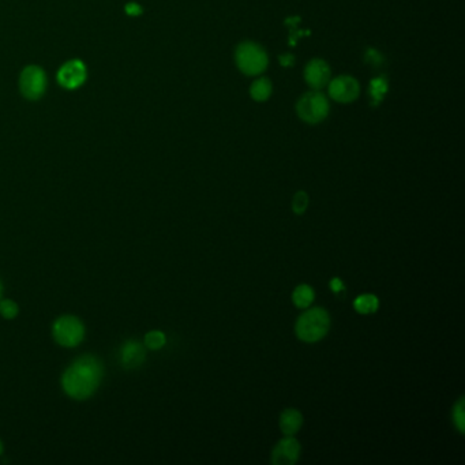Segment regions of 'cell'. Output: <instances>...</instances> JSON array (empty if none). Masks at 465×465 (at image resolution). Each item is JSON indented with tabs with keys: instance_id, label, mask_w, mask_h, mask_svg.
<instances>
[{
	"instance_id": "23",
	"label": "cell",
	"mask_w": 465,
	"mask_h": 465,
	"mask_svg": "<svg viewBox=\"0 0 465 465\" xmlns=\"http://www.w3.org/2000/svg\"><path fill=\"white\" fill-rule=\"evenodd\" d=\"M330 287H332V290H333L334 292H340V291L344 290V284L341 283L340 278H333L332 283H330Z\"/></svg>"
},
{
	"instance_id": "5",
	"label": "cell",
	"mask_w": 465,
	"mask_h": 465,
	"mask_svg": "<svg viewBox=\"0 0 465 465\" xmlns=\"http://www.w3.org/2000/svg\"><path fill=\"white\" fill-rule=\"evenodd\" d=\"M53 333L60 345L74 347L84 337V326L81 321L74 316H63L55 323Z\"/></svg>"
},
{
	"instance_id": "14",
	"label": "cell",
	"mask_w": 465,
	"mask_h": 465,
	"mask_svg": "<svg viewBox=\"0 0 465 465\" xmlns=\"http://www.w3.org/2000/svg\"><path fill=\"white\" fill-rule=\"evenodd\" d=\"M294 303L301 307V309H305V307H309L311 305V302L314 301V291L312 288L306 285V284H302L299 285L295 292H294Z\"/></svg>"
},
{
	"instance_id": "20",
	"label": "cell",
	"mask_w": 465,
	"mask_h": 465,
	"mask_svg": "<svg viewBox=\"0 0 465 465\" xmlns=\"http://www.w3.org/2000/svg\"><path fill=\"white\" fill-rule=\"evenodd\" d=\"M0 312L6 318H14L18 312V307L11 301H3V302H0Z\"/></svg>"
},
{
	"instance_id": "25",
	"label": "cell",
	"mask_w": 465,
	"mask_h": 465,
	"mask_svg": "<svg viewBox=\"0 0 465 465\" xmlns=\"http://www.w3.org/2000/svg\"><path fill=\"white\" fill-rule=\"evenodd\" d=\"M0 294H1V284H0Z\"/></svg>"
},
{
	"instance_id": "24",
	"label": "cell",
	"mask_w": 465,
	"mask_h": 465,
	"mask_svg": "<svg viewBox=\"0 0 465 465\" xmlns=\"http://www.w3.org/2000/svg\"><path fill=\"white\" fill-rule=\"evenodd\" d=\"M1 450H3V448H1V444H0V453H1Z\"/></svg>"
},
{
	"instance_id": "13",
	"label": "cell",
	"mask_w": 465,
	"mask_h": 465,
	"mask_svg": "<svg viewBox=\"0 0 465 465\" xmlns=\"http://www.w3.org/2000/svg\"><path fill=\"white\" fill-rule=\"evenodd\" d=\"M250 95L256 102H266L272 95V84L267 78H258L250 88Z\"/></svg>"
},
{
	"instance_id": "7",
	"label": "cell",
	"mask_w": 465,
	"mask_h": 465,
	"mask_svg": "<svg viewBox=\"0 0 465 465\" xmlns=\"http://www.w3.org/2000/svg\"><path fill=\"white\" fill-rule=\"evenodd\" d=\"M46 88V75L39 67H28L21 77V89L23 96L30 100L39 99Z\"/></svg>"
},
{
	"instance_id": "9",
	"label": "cell",
	"mask_w": 465,
	"mask_h": 465,
	"mask_svg": "<svg viewBox=\"0 0 465 465\" xmlns=\"http://www.w3.org/2000/svg\"><path fill=\"white\" fill-rule=\"evenodd\" d=\"M301 453V445L299 442L290 437L278 442V445L273 450L272 462L276 465H292L295 464L299 459Z\"/></svg>"
},
{
	"instance_id": "1",
	"label": "cell",
	"mask_w": 465,
	"mask_h": 465,
	"mask_svg": "<svg viewBox=\"0 0 465 465\" xmlns=\"http://www.w3.org/2000/svg\"><path fill=\"white\" fill-rule=\"evenodd\" d=\"M102 367L95 358H82L74 363L64 374V390L74 399L89 397L100 383Z\"/></svg>"
},
{
	"instance_id": "12",
	"label": "cell",
	"mask_w": 465,
	"mask_h": 465,
	"mask_svg": "<svg viewBox=\"0 0 465 465\" xmlns=\"http://www.w3.org/2000/svg\"><path fill=\"white\" fill-rule=\"evenodd\" d=\"M145 359V351L140 343H129L123 350V363L127 367H137Z\"/></svg>"
},
{
	"instance_id": "6",
	"label": "cell",
	"mask_w": 465,
	"mask_h": 465,
	"mask_svg": "<svg viewBox=\"0 0 465 465\" xmlns=\"http://www.w3.org/2000/svg\"><path fill=\"white\" fill-rule=\"evenodd\" d=\"M359 84L350 75H341L329 84V95L339 103H352L359 96Z\"/></svg>"
},
{
	"instance_id": "10",
	"label": "cell",
	"mask_w": 465,
	"mask_h": 465,
	"mask_svg": "<svg viewBox=\"0 0 465 465\" xmlns=\"http://www.w3.org/2000/svg\"><path fill=\"white\" fill-rule=\"evenodd\" d=\"M86 75V70L84 64L78 60H73L61 67L59 71V82L68 89H74L79 86Z\"/></svg>"
},
{
	"instance_id": "16",
	"label": "cell",
	"mask_w": 465,
	"mask_h": 465,
	"mask_svg": "<svg viewBox=\"0 0 465 465\" xmlns=\"http://www.w3.org/2000/svg\"><path fill=\"white\" fill-rule=\"evenodd\" d=\"M378 299L374 295H362L355 301V309L361 314H371L378 309Z\"/></svg>"
},
{
	"instance_id": "8",
	"label": "cell",
	"mask_w": 465,
	"mask_h": 465,
	"mask_svg": "<svg viewBox=\"0 0 465 465\" xmlns=\"http://www.w3.org/2000/svg\"><path fill=\"white\" fill-rule=\"evenodd\" d=\"M305 79L312 89H322L330 82V67L321 59H314L306 66Z\"/></svg>"
},
{
	"instance_id": "22",
	"label": "cell",
	"mask_w": 465,
	"mask_h": 465,
	"mask_svg": "<svg viewBox=\"0 0 465 465\" xmlns=\"http://www.w3.org/2000/svg\"><path fill=\"white\" fill-rule=\"evenodd\" d=\"M278 60H280V63H281L283 67H292L295 64V57H294V55H290V53L281 55L278 57Z\"/></svg>"
},
{
	"instance_id": "4",
	"label": "cell",
	"mask_w": 465,
	"mask_h": 465,
	"mask_svg": "<svg viewBox=\"0 0 465 465\" xmlns=\"http://www.w3.org/2000/svg\"><path fill=\"white\" fill-rule=\"evenodd\" d=\"M329 109L330 106L326 97L319 92L306 93L296 105L299 117L310 124H316L325 120L329 115Z\"/></svg>"
},
{
	"instance_id": "15",
	"label": "cell",
	"mask_w": 465,
	"mask_h": 465,
	"mask_svg": "<svg viewBox=\"0 0 465 465\" xmlns=\"http://www.w3.org/2000/svg\"><path fill=\"white\" fill-rule=\"evenodd\" d=\"M388 92V82L383 77L381 78H375L371 81L370 84V96H371V100H372V104L377 105V104L381 103L383 96L386 95Z\"/></svg>"
},
{
	"instance_id": "19",
	"label": "cell",
	"mask_w": 465,
	"mask_h": 465,
	"mask_svg": "<svg viewBox=\"0 0 465 465\" xmlns=\"http://www.w3.org/2000/svg\"><path fill=\"white\" fill-rule=\"evenodd\" d=\"M453 419H455V423H456L459 431H460V433H464V399H460V401L456 404V407H455V412H453Z\"/></svg>"
},
{
	"instance_id": "21",
	"label": "cell",
	"mask_w": 465,
	"mask_h": 465,
	"mask_svg": "<svg viewBox=\"0 0 465 465\" xmlns=\"http://www.w3.org/2000/svg\"><path fill=\"white\" fill-rule=\"evenodd\" d=\"M364 60L372 66H381L382 61H383V56L375 50H367L366 52V56H364Z\"/></svg>"
},
{
	"instance_id": "17",
	"label": "cell",
	"mask_w": 465,
	"mask_h": 465,
	"mask_svg": "<svg viewBox=\"0 0 465 465\" xmlns=\"http://www.w3.org/2000/svg\"><path fill=\"white\" fill-rule=\"evenodd\" d=\"M145 344H146L151 350H160V348H162L164 344H165V336H164V333H161V332H158V330L151 332V333L146 334Z\"/></svg>"
},
{
	"instance_id": "2",
	"label": "cell",
	"mask_w": 465,
	"mask_h": 465,
	"mask_svg": "<svg viewBox=\"0 0 465 465\" xmlns=\"http://www.w3.org/2000/svg\"><path fill=\"white\" fill-rule=\"evenodd\" d=\"M330 326V318L328 311L315 307L305 312L296 323V334L301 340L315 343L326 336Z\"/></svg>"
},
{
	"instance_id": "3",
	"label": "cell",
	"mask_w": 465,
	"mask_h": 465,
	"mask_svg": "<svg viewBox=\"0 0 465 465\" xmlns=\"http://www.w3.org/2000/svg\"><path fill=\"white\" fill-rule=\"evenodd\" d=\"M236 64L246 75H258L267 67V55L263 48L252 41L242 43L236 50Z\"/></svg>"
},
{
	"instance_id": "11",
	"label": "cell",
	"mask_w": 465,
	"mask_h": 465,
	"mask_svg": "<svg viewBox=\"0 0 465 465\" xmlns=\"http://www.w3.org/2000/svg\"><path fill=\"white\" fill-rule=\"evenodd\" d=\"M303 424V416L296 410H287L280 417V427L285 435H294Z\"/></svg>"
},
{
	"instance_id": "18",
	"label": "cell",
	"mask_w": 465,
	"mask_h": 465,
	"mask_svg": "<svg viewBox=\"0 0 465 465\" xmlns=\"http://www.w3.org/2000/svg\"><path fill=\"white\" fill-rule=\"evenodd\" d=\"M307 205H309V196H307L305 191H299V193H296V196H295V198H294V204H292L294 211H295L296 214H303Z\"/></svg>"
}]
</instances>
